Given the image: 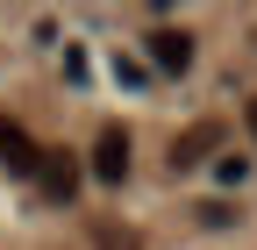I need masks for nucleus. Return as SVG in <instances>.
<instances>
[{"label":"nucleus","mask_w":257,"mask_h":250,"mask_svg":"<svg viewBox=\"0 0 257 250\" xmlns=\"http://www.w3.org/2000/svg\"><path fill=\"white\" fill-rule=\"evenodd\" d=\"M128 158H136V150H128V129H100V136H93V179H100V186H121Z\"/></svg>","instance_id":"f257e3e1"},{"label":"nucleus","mask_w":257,"mask_h":250,"mask_svg":"<svg viewBox=\"0 0 257 250\" xmlns=\"http://www.w3.org/2000/svg\"><path fill=\"white\" fill-rule=\"evenodd\" d=\"M214 179H221V186H243V179H250V165H243V158H221V165H214Z\"/></svg>","instance_id":"6e6552de"},{"label":"nucleus","mask_w":257,"mask_h":250,"mask_svg":"<svg viewBox=\"0 0 257 250\" xmlns=\"http://www.w3.org/2000/svg\"><path fill=\"white\" fill-rule=\"evenodd\" d=\"M57 65H64V86H93V65H86V50H79V43H64Z\"/></svg>","instance_id":"423d86ee"},{"label":"nucleus","mask_w":257,"mask_h":250,"mask_svg":"<svg viewBox=\"0 0 257 250\" xmlns=\"http://www.w3.org/2000/svg\"><path fill=\"white\" fill-rule=\"evenodd\" d=\"M114 79H121L128 93H143V86H150V72H143V57H128V50H114Z\"/></svg>","instance_id":"0eeeda50"},{"label":"nucleus","mask_w":257,"mask_h":250,"mask_svg":"<svg viewBox=\"0 0 257 250\" xmlns=\"http://www.w3.org/2000/svg\"><path fill=\"white\" fill-rule=\"evenodd\" d=\"M150 65L157 72H186L193 65V36H186V29H157V36H150Z\"/></svg>","instance_id":"7ed1b4c3"},{"label":"nucleus","mask_w":257,"mask_h":250,"mask_svg":"<svg viewBox=\"0 0 257 250\" xmlns=\"http://www.w3.org/2000/svg\"><path fill=\"white\" fill-rule=\"evenodd\" d=\"M36 179H43L50 200H72V193H79V165H72V158H50V150L36 158Z\"/></svg>","instance_id":"39448f33"},{"label":"nucleus","mask_w":257,"mask_h":250,"mask_svg":"<svg viewBox=\"0 0 257 250\" xmlns=\"http://www.w3.org/2000/svg\"><path fill=\"white\" fill-rule=\"evenodd\" d=\"M250 136H257V100H250Z\"/></svg>","instance_id":"1a4fd4ad"},{"label":"nucleus","mask_w":257,"mask_h":250,"mask_svg":"<svg viewBox=\"0 0 257 250\" xmlns=\"http://www.w3.org/2000/svg\"><path fill=\"white\" fill-rule=\"evenodd\" d=\"M36 158H43V150L29 143V129L0 114V165H8V172H22V179H36Z\"/></svg>","instance_id":"f03ea898"},{"label":"nucleus","mask_w":257,"mask_h":250,"mask_svg":"<svg viewBox=\"0 0 257 250\" xmlns=\"http://www.w3.org/2000/svg\"><path fill=\"white\" fill-rule=\"evenodd\" d=\"M214 150H221V129H214V121H200V129H186V136L172 143V172H186V165L214 158Z\"/></svg>","instance_id":"20e7f679"}]
</instances>
